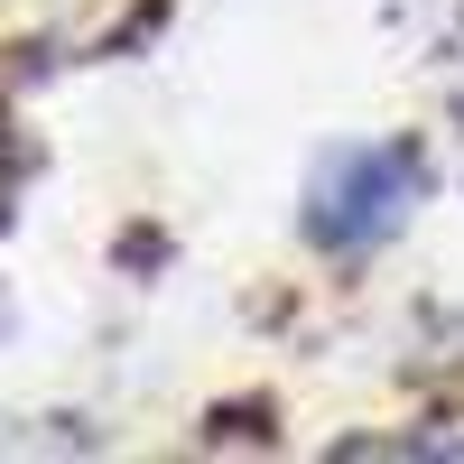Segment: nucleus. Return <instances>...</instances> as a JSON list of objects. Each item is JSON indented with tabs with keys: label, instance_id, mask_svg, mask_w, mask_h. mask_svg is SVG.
<instances>
[{
	"label": "nucleus",
	"instance_id": "f257e3e1",
	"mask_svg": "<svg viewBox=\"0 0 464 464\" xmlns=\"http://www.w3.org/2000/svg\"><path fill=\"white\" fill-rule=\"evenodd\" d=\"M418 196V149H353V159H334L325 196H316V232L325 242H381Z\"/></svg>",
	"mask_w": 464,
	"mask_h": 464
}]
</instances>
